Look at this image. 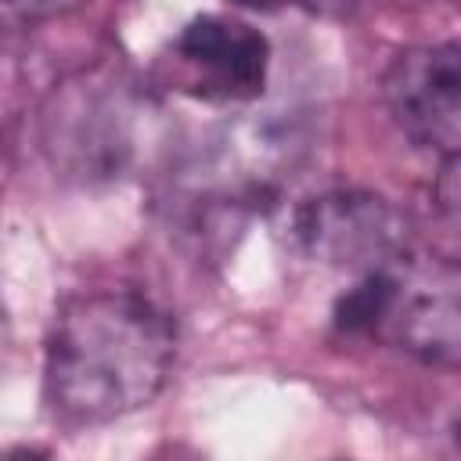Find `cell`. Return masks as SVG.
I'll list each match as a JSON object with an SVG mask.
<instances>
[{
    "label": "cell",
    "instance_id": "ba28073f",
    "mask_svg": "<svg viewBox=\"0 0 461 461\" xmlns=\"http://www.w3.org/2000/svg\"><path fill=\"white\" fill-rule=\"evenodd\" d=\"M230 4L249 7V11H277V7H281V4H288V0H230Z\"/></svg>",
    "mask_w": 461,
    "mask_h": 461
},
{
    "label": "cell",
    "instance_id": "52a82bcc",
    "mask_svg": "<svg viewBox=\"0 0 461 461\" xmlns=\"http://www.w3.org/2000/svg\"><path fill=\"white\" fill-rule=\"evenodd\" d=\"M86 0H4L7 14L25 22V25H36V22H47V18H61L76 7H83Z\"/></svg>",
    "mask_w": 461,
    "mask_h": 461
},
{
    "label": "cell",
    "instance_id": "5b68a950",
    "mask_svg": "<svg viewBox=\"0 0 461 461\" xmlns=\"http://www.w3.org/2000/svg\"><path fill=\"white\" fill-rule=\"evenodd\" d=\"M173 54L191 76V94L202 101H252L267 86L270 43L259 29L238 18L202 14L187 22Z\"/></svg>",
    "mask_w": 461,
    "mask_h": 461
},
{
    "label": "cell",
    "instance_id": "277c9868",
    "mask_svg": "<svg viewBox=\"0 0 461 461\" xmlns=\"http://www.w3.org/2000/svg\"><path fill=\"white\" fill-rule=\"evenodd\" d=\"M382 97L414 144H454L461 137V40L396 54L382 76Z\"/></svg>",
    "mask_w": 461,
    "mask_h": 461
},
{
    "label": "cell",
    "instance_id": "3957f363",
    "mask_svg": "<svg viewBox=\"0 0 461 461\" xmlns=\"http://www.w3.org/2000/svg\"><path fill=\"white\" fill-rule=\"evenodd\" d=\"M288 241L313 263L360 274L411 249L403 212L371 191H328L299 202L288 216Z\"/></svg>",
    "mask_w": 461,
    "mask_h": 461
},
{
    "label": "cell",
    "instance_id": "8992f818",
    "mask_svg": "<svg viewBox=\"0 0 461 461\" xmlns=\"http://www.w3.org/2000/svg\"><path fill=\"white\" fill-rule=\"evenodd\" d=\"M432 198H436V209L443 212V220L461 227V148H454L439 162V173H436V184H432Z\"/></svg>",
    "mask_w": 461,
    "mask_h": 461
},
{
    "label": "cell",
    "instance_id": "6da1fadb",
    "mask_svg": "<svg viewBox=\"0 0 461 461\" xmlns=\"http://www.w3.org/2000/svg\"><path fill=\"white\" fill-rule=\"evenodd\" d=\"M173 317L133 288L79 292L54 313L43 396L65 425H104L148 407L173 367Z\"/></svg>",
    "mask_w": 461,
    "mask_h": 461
},
{
    "label": "cell",
    "instance_id": "7a4b0ae2",
    "mask_svg": "<svg viewBox=\"0 0 461 461\" xmlns=\"http://www.w3.org/2000/svg\"><path fill=\"white\" fill-rule=\"evenodd\" d=\"M346 335L375 339L425 367H461V259L400 252L335 299Z\"/></svg>",
    "mask_w": 461,
    "mask_h": 461
}]
</instances>
